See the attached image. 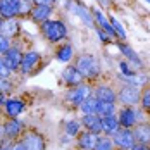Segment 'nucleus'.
Returning a JSON list of instances; mask_svg holds the SVG:
<instances>
[{
  "label": "nucleus",
  "instance_id": "obj_30",
  "mask_svg": "<svg viewBox=\"0 0 150 150\" xmlns=\"http://www.w3.org/2000/svg\"><path fill=\"white\" fill-rule=\"evenodd\" d=\"M119 69H121V74L119 76H133V74L138 73V71H135V69H131V67H129L128 60H121V62H119Z\"/></svg>",
  "mask_w": 150,
  "mask_h": 150
},
{
  "label": "nucleus",
  "instance_id": "obj_32",
  "mask_svg": "<svg viewBox=\"0 0 150 150\" xmlns=\"http://www.w3.org/2000/svg\"><path fill=\"white\" fill-rule=\"evenodd\" d=\"M11 48V40L4 35H0V55H4L7 50Z\"/></svg>",
  "mask_w": 150,
  "mask_h": 150
},
{
  "label": "nucleus",
  "instance_id": "obj_35",
  "mask_svg": "<svg viewBox=\"0 0 150 150\" xmlns=\"http://www.w3.org/2000/svg\"><path fill=\"white\" fill-rule=\"evenodd\" d=\"M95 31H97L98 38L102 40V43H109V42H110V36H109V35H107L104 30H100V28H95Z\"/></svg>",
  "mask_w": 150,
  "mask_h": 150
},
{
  "label": "nucleus",
  "instance_id": "obj_15",
  "mask_svg": "<svg viewBox=\"0 0 150 150\" xmlns=\"http://www.w3.org/2000/svg\"><path fill=\"white\" fill-rule=\"evenodd\" d=\"M62 79H64L69 86H76V85H81L83 74L78 71L76 66H67V67L62 71Z\"/></svg>",
  "mask_w": 150,
  "mask_h": 150
},
{
  "label": "nucleus",
  "instance_id": "obj_10",
  "mask_svg": "<svg viewBox=\"0 0 150 150\" xmlns=\"http://www.w3.org/2000/svg\"><path fill=\"white\" fill-rule=\"evenodd\" d=\"M2 60L5 62V66H7L11 71H17L19 66H21V60H23V54L19 52V48L11 47V48L2 55Z\"/></svg>",
  "mask_w": 150,
  "mask_h": 150
},
{
  "label": "nucleus",
  "instance_id": "obj_25",
  "mask_svg": "<svg viewBox=\"0 0 150 150\" xmlns=\"http://www.w3.org/2000/svg\"><path fill=\"white\" fill-rule=\"evenodd\" d=\"M121 79L126 83V85H131V86H143L149 83V76L147 74H140L136 73L133 76H121Z\"/></svg>",
  "mask_w": 150,
  "mask_h": 150
},
{
  "label": "nucleus",
  "instance_id": "obj_12",
  "mask_svg": "<svg viewBox=\"0 0 150 150\" xmlns=\"http://www.w3.org/2000/svg\"><path fill=\"white\" fill-rule=\"evenodd\" d=\"M23 131V124L21 121H17V117H9V121L4 124V136L7 140H14L21 135Z\"/></svg>",
  "mask_w": 150,
  "mask_h": 150
},
{
  "label": "nucleus",
  "instance_id": "obj_38",
  "mask_svg": "<svg viewBox=\"0 0 150 150\" xmlns=\"http://www.w3.org/2000/svg\"><path fill=\"white\" fill-rule=\"evenodd\" d=\"M33 2H36V4H40V5H50V7H52L55 0H33Z\"/></svg>",
  "mask_w": 150,
  "mask_h": 150
},
{
  "label": "nucleus",
  "instance_id": "obj_19",
  "mask_svg": "<svg viewBox=\"0 0 150 150\" xmlns=\"http://www.w3.org/2000/svg\"><path fill=\"white\" fill-rule=\"evenodd\" d=\"M73 11H74V14L86 24V26H90V28H95V19H93V14H91L90 11L81 4V2H78V4H74V7H73Z\"/></svg>",
  "mask_w": 150,
  "mask_h": 150
},
{
  "label": "nucleus",
  "instance_id": "obj_2",
  "mask_svg": "<svg viewBox=\"0 0 150 150\" xmlns=\"http://www.w3.org/2000/svg\"><path fill=\"white\" fill-rule=\"evenodd\" d=\"M76 67L83 74V78H95V76H98V73H100L98 62L90 54H85V55H81L79 59L76 60Z\"/></svg>",
  "mask_w": 150,
  "mask_h": 150
},
{
  "label": "nucleus",
  "instance_id": "obj_22",
  "mask_svg": "<svg viewBox=\"0 0 150 150\" xmlns=\"http://www.w3.org/2000/svg\"><path fill=\"white\" fill-rule=\"evenodd\" d=\"M17 31H19V24H17L16 19H2V23H0V35L11 38V36L17 35Z\"/></svg>",
  "mask_w": 150,
  "mask_h": 150
},
{
  "label": "nucleus",
  "instance_id": "obj_29",
  "mask_svg": "<svg viewBox=\"0 0 150 150\" xmlns=\"http://www.w3.org/2000/svg\"><path fill=\"white\" fill-rule=\"evenodd\" d=\"M79 129H81V122H78V121H67L64 126V131L67 136H76L79 133Z\"/></svg>",
  "mask_w": 150,
  "mask_h": 150
},
{
  "label": "nucleus",
  "instance_id": "obj_3",
  "mask_svg": "<svg viewBox=\"0 0 150 150\" xmlns=\"http://www.w3.org/2000/svg\"><path fill=\"white\" fill-rule=\"evenodd\" d=\"M110 138H112V142H114V145L117 149H124V150H131L136 143L135 133L129 128H121L119 131L114 136H110Z\"/></svg>",
  "mask_w": 150,
  "mask_h": 150
},
{
  "label": "nucleus",
  "instance_id": "obj_9",
  "mask_svg": "<svg viewBox=\"0 0 150 150\" xmlns=\"http://www.w3.org/2000/svg\"><path fill=\"white\" fill-rule=\"evenodd\" d=\"M26 105L21 98L12 97V98H7V102L4 104V112L9 116V117H19L23 112H24Z\"/></svg>",
  "mask_w": 150,
  "mask_h": 150
},
{
  "label": "nucleus",
  "instance_id": "obj_33",
  "mask_svg": "<svg viewBox=\"0 0 150 150\" xmlns=\"http://www.w3.org/2000/svg\"><path fill=\"white\" fill-rule=\"evenodd\" d=\"M140 102H142V105H143V109H145V110H150V88L142 93Z\"/></svg>",
  "mask_w": 150,
  "mask_h": 150
},
{
  "label": "nucleus",
  "instance_id": "obj_26",
  "mask_svg": "<svg viewBox=\"0 0 150 150\" xmlns=\"http://www.w3.org/2000/svg\"><path fill=\"white\" fill-rule=\"evenodd\" d=\"M55 59L59 60V62H69V60L73 59V47L69 45V43L60 45L57 48V52H55Z\"/></svg>",
  "mask_w": 150,
  "mask_h": 150
},
{
  "label": "nucleus",
  "instance_id": "obj_4",
  "mask_svg": "<svg viewBox=\"0 0 150 150\" xmlns=\"http://www.w3.org/2000/svg\"><path fill=\"white\" fill-rule=\"evenodd\" d=\"M142 98V93L138 90V86H131V85H126L122 86L117 93V100H119L122 105H128V107H133L140 102Z\"/></svg>",
  "mask_w": 150,
  "mask_h": 150
},
{
  "label": "nucleus",
  "instance_id": "obj_27",
  "mask_svg": "<svg viewBox=\"0 0 150 150\" xmlns=\"http://www.w3.org/2000/svg\"><path fill=\"white\" fill-rule=\"evenodd\" d=\"M116 112V105L114 102H104V100H98L97 105V114L100 117H107V116H112Z\"/></svg>",
  "mask_w": 150,
  "mask_h": 150
},
{
  "label": "nucleus",
  "instance_id": "obj_45",
  "mask_svg": "<svg viewBox=\"0 0 150 150\" xmlns=\"http://www.w3.org/2000/svg\"><path fill=\"white\" fill-rule=\"evenodd\" d=\"M147 2H149V4H150V0H147Z\"/></svg>",
  "mask_w": 150,
  "mask_h": 150
},
{
  "label": "nucleus",
  "instance_id": "obj_36",
  "mask_svg": "<svg viewBox=\"0 0 150 150\" xmlns=\"http://www.w3.org/2000/svg\"><path fill=\"white\" fill-rule=\"evenodd\" d=\"M9 90H11V83L7 79H0V93H5Z\"/></svg>",
  "mask_w": 150,
  "mask_h": 150
},
{
  "label": "nucleus",
  "instance_id": "obj_20",
  "mask_svg": "<svg viewBox=\"0 0 150 150\" xmlns=\"http://www.w3.org/2000/svg\"><path fill=\"white\" fill-rule=\"evenodd\" d=\"M116 45H117V48H119L121 52H122V55H124L126 59L131 60L133 64H136V67H138V69H142V67H143V62H142V59L138 57V54H136V52H135V50H133V48H131L129 45H128V43L117 42Z\"/></svg>",
  "mask_w": 150,
  "mask_h": 150
},
{
  "label": "nucleus",
  "instance_id": "obj_1",
  "mask_svg": "<svg viewBox=\"0 0 150 150\" xmlns=\"http://www.w3.org/2000/svg\"><path fill=\"white\" fill-rule=\"evenodd\" d=\"M42 35L45 36L48 42H52V43H57L60 40H64L66 38V35H67V28H66V24L62 23V21H50V19H47L42 23Z\"/></svg>",
  "mask_w": 150,
  "mask_h": 150
},
{
  "label": "nucleus",
  "instance_id": "obj_6",
  "mask_svg": "<svg viewBox=\"0 0 150 150\" xmlns=\"http://www.w3.org/2000/svg\"><path fill=\"white\" fill-rule=\"evenodd\" d=\"M90 95H91V88L88 85H83V83H81V85L73 86L71 90L66 93V100L73 105H81V102H83L86 97H90Z\"/></svg>",
  "mask_w": 150,
  "mask_h": 150
},
{
  "label": "nucleus",
  "instance_id": "obj_7",
  "mask_svg": "<svg viewBox=\"0 0 150 150\" xmlns=\"http://www.w3.org/2000/svg\"><path fill=\"white\" fill-rule=\"evenodd\" d=\"M117 119H119L121 128H129V129H131V128H135L136 126V121H138V110L133 109V107L124 105V107L119 110Z\"/></svg>",
  "mask_w": 150,
  "mask_h": 150
},
{
  "label": "nucleus",
  "instance_id": "obj_46",
  "mask_svg": "<svg viewBox=\"0 0 150 150\" xmlns=\"http://www.w3.org/2000/svg\"><path fill=\"white\" fill-rule=\"evenodd\" d=\"M119 150H124V149H119Z\"/></svg>",
  "mask_w": 150,
  "mask_h": 150
},
{
  "label": "nucleus",
  "instance_id": "obj_23",
  "mask_svg": "<svg viewBox=\"0 0 150 150\" xmlns=\"http://www.w3.org/2000/svg\"><path fill=\"white\" fill-rule=\"evenodd\" d=\"M50 14H52V7H50V5H40V4H36V5L31 9V16H33V19L38 21V23L47 21V19L50 17Z\"/></svg>",
  "mask_w": 150,
  "mask_h": 150
},
{
  "label": "nucleus",
  "instance_id": "obj_37",
  "mask_svg": "<svg viewBox=\"0 0 150 150\" xmlns=\"http://www.w3.org/2000/svg\"><path fill=\"white\" fill-rule=\"evenodd\" d=\"M11 150H26V147H24L23 142H17V143H14V145H11Z\"/></svg>",
  "mask_w": 150,
  "mask_h": 150
},
{
  "label": "nucleus",
  "instance_id": "obj_14",
  "mask_svg": "<svg viewBox=\"0 0 150 150\" xmlns=\"http://www.w3.org/2000/svg\"><path fill=\"white\" fill-rule=\"evenodd\" d=\"M121 129L119 119L116 117V114L102 117V133H105V136H114Z\"/></svg>",
  "mask_w": 150,
  "mask_h": 150
},
{
  "label": "nucleus",
  "instance_id": "obj_16",
  "mask_svg": "<svg viewBox=\"0 0 150 150\" xmlns=\"http://www.w3.org/2000/svg\"><path fill=\"white\" fill-rule=\"evenodd\" d=\"M97 142H98V135L97 133H91L88 129L78 136V147L83 149V150H93L95 145H97Z\"/></svg>",
  "mask_w": 150,
  "mask_h": 150
},
{
  "label": "nucleus",
  "instance_id": "obj_42",
  "mask_svg": "<svg viewBox=\"0 0 150 150\" xmlns=\"http://www.w3.org/2000/svg\"><path fill=\"white\" fill-rule=\"evenodd\" d=\"M24 2H33V0H24Z\"/></svg>",
  "mask_w": 150,
  "mask_h": 150
},
{
  "label": "nucleus",
  "instance_id": "obj_39",
  "mask_svg": "<svg viewBox=\"0 0 150 150\" xmlns=\"http://www.w3.org/2000/svg\"><path fill=\"white\" fill-rule=\"evenodd\" d=\"M131 150H150L149 145H143V143H135V147Z\"/></svg>",
  "mask_w": 150,
  "mask_h": 150
},
{
  "label": "nucleus",
  "instance_id": "obj_34",
  "mask_svg": "<svg viewBox=\"0 0 150 150\" xmlns=\"http://www.w3.org/2000/svg\"><path fill=\"white\" fill-rule=\"evenodd\" d=\"M11 73H12V71L5 66V62L2 60V57H0V79H7Z\"/></svg>",
  "mask_w": 150,
  "mask_h": 150
},
{
  "label": "nucleus",
  "instance_id": "obj_8",
  "mask_svg": "<svg viewBox=\"0 0 150 150\" xmlns=\"http://www.w3.org/2000/svg\"><path fill=\"white\" fill-rule=\"evenodd\" d=\"M21 142L24 143L26 150H45V140H43V136L40 135V133H36V131L24 133Z\"/></svg>",
  "mask_w": 150,
  "mask_h": 150
},
{
  "label": "nucleus",
  "instance_id": "obj_28",
  "mask_svg": "<svg viewBox=\"0 0 150 150\" xmlns=\"http://www.w3.org/2000/svg\"><path fill=\"white\" fill-rule=\"evenodd\" d=\"M93 150H114V142H112V138L110 136H98V142H97V145H95V149Z\"/></svg>",
  "mask_w": 150,
  "mask_h": 150
},
{
  "label": "nucleus",
  "instance_id": "obj_18",
  "mask_svg": "<svg viewBox=\"0 0 150 150\" xmlns=\"http://www.w3.org/2000/svg\"><path fill=\"white\" fill-rule=\"evenodd\" d=\"M133 133H135L136 143L150 145V124H147V122H140V124H136L135 129H133Z\"/></svg>",
  "mask_w": 150,
  "mask_h": 150
},
{
  "label": "nucleus",
  "instance_id": "obj_41",
  "mask_svg": "<svg viewBox=\"0 0 150 150\" xmlns=\"http://www.w3.org/2000/svg\"><path fill=\"white\" fill-rule=\"evenodd\" d=\"M5 102H7V100H5V95H4V93H0V105H4Z\"/></svg>",
  "mask_w": 150,
  "mask_h": 150
},
{
  "label": "nucleus",
  "instance_id": "obj_24",
  "mask_svg": "<svg viewBox=\"0 0 150 150\" xmlns=\"http://www.w3.org/2000/svg\"><path fill=\"white\" fill-rule=\"evenodd\" d=\"M97 105H98V98H97L95 95H90V97H86V98L81 102L79 109H81L83 116H85V114H97Z\"/></svg>",
  "mask_w": 150,
  "mask_h": 150
},
{
  "label": "nucleus",
  "instance_id": "obj_31",
  "mask_svg": "<svg viewBox=\"0 0 150 150\" xmlns=\"http://www.w3.org/2000/svg\"><path fill=\"white\" fill-rule=\"evenodd\" d=\"M110 24H112V28H114V31H116V35L124 40V38H126V31H124V28H122V24H121L117 19H112Z\"/></svg>",
  "mask_w": 150,
  "mask_h": 150
},
{
  "label": "nucleus",
  "instance_id": "obj_21",
  "mask_svg": "<svg viewBox=\"0 0 150 150\" xmlns=\"http://www.w3.org/2000/svg\"><path fill=\"white\" fill-rule=\"evenodd\" d=\"M93 95H95L98 100H104V102H116V100H117V93L112 90L110 86H107V85L97 86L95 91H93Z\"/></svg>",
  "mask_w": 150,
  "mask_h": 150
},
{
  "label": "nucleus",
  "instance_id": "obj_13",
  "mask_svg": "<svg viewBox=\"0 0 150 150\" xmlns=\"http://www.w3.org/2000/svg\"><path fill=\"white\" fill-rule=\"evenodd\" d=\"M38 60H40V54L38 52H35V50H31V52H26V54H23V60H21V66H19V71L23 73V74H26V73H30L31 69L38 64Z\"/></svg>",
  "mask_w": 150,
  "mask_h": 150
},
{
  "label": "nucleus",
  "instance_id": "obj_17",
  "mask_svg": "<svg viewBox=\"0 0 150 150\" xmlns=\"http://www.w3.org/2000/svg\"><path fill=\"white\" fill-rule=\"evenodd\" d=\"M91 14H93V19L97 21V24L100 26V30H104L105 33L110 36V40H112V38L116 36V31H114V28H112V24L109 23V19H107V17H105L98 9H93V11H91Z\"/></svg>",
  "mask_w": 150,
  "mask_h": 150
},
{
  "label": "nucleus",
  "instance_id": "obj_43",
  "mask_svg": "<svg viewBox=\"0 0 150 150\" xmlns=\"http://www.w3.org/2000/svg\"><path fill=\"white\" fill-rule=\"evenodd\" d=\"M0 23H2V16H0Z\"/></svg>",
  "mask_w": 150,
  "mask_h": 150
},
{
  "label": "nucleus",
  "instance_id": "obj_44",
  "mask_svg": "<svg viewBox=\"0 0 150 150\" xmlns=\"http://www.w3.org/2000/svg\"><path fill=\"white\" fill-rule=\"evenodd\" d=\"M0 149H2V142H0Z\"/></svg>",
  "mask_w": 150,
  "mask_h": 150
},
{
  "label": "nucleus",
  "instance_id": "obj_11",
  "mask_svg": "<svg viewBox=\"0 0 150 150\" xmlns=\"http://www.w3.org/2000/svg\"><path fill=\"white\" fill-rule=\"evenodd\" d=\"M81 124L91 133H102V117L98 114H85L81 117Z\"/></svg>",
  "mask_w": 150,
  "mask_h": 150
},
{
  "label": "nucleus",
  "instance_id": "obj_5",
  "mask_svg": "<svg viewBox=\"0 0 150 150\" xmlns=\"http://www.w3.org/2000/svg\"><path fill=\"white\" fill-rule=\"evenodd\" d=\"M23 11V0H0V16L2 19H16Z\"/></svg>",
  "mask_w": 150,
  "mask_h": 150
},
{
  "label": "nucleus",
  "instance_id": "obj_40",
  "mask_svg": "<svg viewBox=\"0 0 150 150\" xmlns=\"http://www.w3.org/2000/svg\"><path fill=\"white\" fill-rule=\"evenodd\" d=\"M102 7H109V4H110V0H97Z\"/></svg>",
  "mask_w": 150,
  "mask_h": 150
}]
</instances>
